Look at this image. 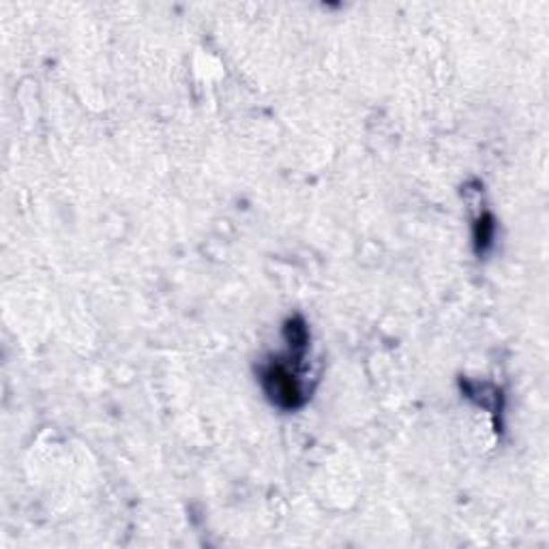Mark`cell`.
<instances>
[{"label": "cell", "instance_id": "2", "mask_svg": "<svg viewBox=\"0 0 549 549\" xmlns=\"http://www.w3.org/2000/svg\"><path fill=\"white\" fill-rule=\"evenodd\" d=\"M493 232H496V226H493V217L490 215V213H485V215H483L475 226L476 251H481V254H483V251H485L487 247L492 245Z\"/></svg>", "mask_w": 549, "mask_h": 549}, {"label": "cell", "instance_id": "1", "mask_svg": "<svg viewBox=\"0 0 549 549\" xmlns=\"http://www.w3.org/2000/svg\"><path fill=\"white\" fill-rule=\"evenodd\" d=\"M262 387L268 399L282 410H296L305 404L303 388L299 376L285 363H268L262 370Z\"/></svg>", "mask_w": 549, "mask_h": 549}]
</instances>
